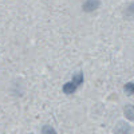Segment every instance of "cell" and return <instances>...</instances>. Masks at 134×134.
Here are the masks:
<instances>
[{"instance_id": "6da1fadb", "label": "cell", "mask_w": 134, "mask_h": 134, "mask_svg": "<svg viewBox=\"0 0 134 134\" xmlns=\"http://www.w3.org/2000/svg\"><path fill=\"white\" fill-rule=\"evenodd\" d=\"M98 7H99V0H86L82 5L85 12H91V11L97 9Z\"/></svg>"}, {"instance_id": "7a4b0ae2", "label": "cell", "mask_w": 134, "mask_h": 134, "mask_svg": "<svg viewBox=\"0 0 134 134\" xmlns=\"http://www.w3.org/2000/svg\"><path fill=\"white\" fill-rule=\"evenodd\" d=\"M75 88H76V86H75L72 82H67V83L63 86V93H64V94H72V93L75 91Z\"/></svg>"}, {"instance_id": "3957f363", "label": "cell", "mask_w": 134, "mask_h": 134, "mask_svg": "<svg viewBox=\"0 0 134 134\" xmlns=\"http://www.w3.org/2000/svg\"><path fill=\"white\" fill-rule=\"evenodd\" d=\"M125 115L127 119H134V105H127L125 107Z\"/></svg>"}, {"instance_id": "277c9868", "label": "cell", "mask_w": 134, "mask_h": 134, "mask_svg": "<svg viewBox=\"0 0 134 134\" xmlns=\"http://www.w3.org/2000/svg\"><path fill=\"white\" fill-rule=\"evenodd\" d=\"M72 83L75 86H79L81 83H83V74L82 72H76L74 76H72Z\"/></svg>"}, {"instance_id": "5b68a950", "label": "cell", "mask_w": 134, "mask_h": 134, "mask_svg": "<svg viewBox=\"0 0 134 134\" xmlns=\"http://www.w3.org/2000/svg\"><path fill=\"white\" fill-rule=\"evenodd\" d=\"M42 134H57V131H55V129L50 125H46V126H43L42 129Z\"/></svg>"}, {"instance_id": "8992f818", "label": "cell", "mask_w": 134, "mask_h": 134, "mask_svg": "<svg viewBox=\"0 0 134 134\" xmlns=\"http://www.w3.org/2000/svg\"><path fill=\"white\" fill-rule=\"evenodd\" d=\"M125 91H126V94L133 95V94H134V83H131V82L126 83V85H125Z\"/></svg>"}, {"instance_id": "52a82bcc", "label": "cell", "mask_w": 134, "mask_h": 134, "mask_svg": "<svg viewBox=\"0 0 134 134\" xmlns=\"http://www.w3.org/2000/svg\"><path fill=\"white\" fill-rule=\"evenodd\" d=\"M126 15H134V4H130L126 9Z\"/></svg>"}]
</instances>
